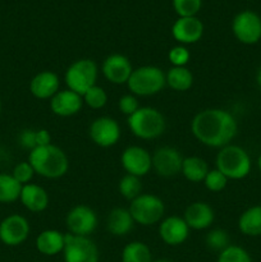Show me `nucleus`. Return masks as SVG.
Wrapping results in <instances>:
<instances>
[{"label":"nucleus","instance_id":"7c9ffc66","mask_svg":"<svg viewBox=\"0 0 261 262\" xmlns=\"http://www.w3.org/2000/svg\"><path fill=\"white\" fill-rule=\"evenodd\" d=\"M217 262H252V258L243 247L229 245L225 250L219 252Z\"/></svg>","mask_w":261,"mask_h":262},{"label":"nucleus","instance_id":"37998d69","mask_svg":"<svg viewBox=\"0 0 261 262\" xmlns=\"http://www.w3.org/2000/svg\"><path fill=\"white\" fill-rule=\"evenodd\" d=\"M0 112H2V101H0Z\"/></svg>","mask_w":261,"mask_h":262},{"label":"nucleus","instance_id":"39448f33","mask_svg":"<svg viewBox=\"0 0 261 262\" xmlns=\"http://www.w3.org/2000/svg\"><path fill=\"white\" fill-rule=\"evenodd\" d=\"M127 86L130 94L135 96H154L163 91L166 86L165 73L155 66L138 67L133 69Z\"/></svg>","mask_w":261,"mask_h":262},{"label":"nucleus","instance_id":"4be33fe9","mask_svg":"<svg viewBox=\"0 0 261 262\" xmlns=\"http://www.w3.org/2000/svg\"><path fill=\"white\" fill-rule=\"evenodd\" d=\"M135 224L129 210L124 207H115L107 215L106 230L115 237H124L133 229Z\"/></svg>","mask_w":261,"mask_h":262},{"label":"nucleus","instance_id":"6e6552de","mask_svg":"<svg viewBox=\"0 0 261 262\" xmlns=\"http://www.w3.org/2000/svg\"><path fill=\"white\" fill-rule=\"evenodd\" d=\"M63 257L64 262H99L100 253L96 243L90 237L67 233Z\"/></svg>","mask_w":261,"mask_h":262},{"label":"nucleus","instance_id":"f257e3e1","mask_svg":"<svg viewBox=\"0 0 261 262\" xmlns=\"http://www.w3.org/2000/svg\"><path fill=\"white\" fill-rule=\"evenodd\" d=\"M192 135L207 147L222 148L230 145L238 133V123L228 110L210 107L201 110L191 122Z\"/></svg>","mask_w":261,"mask_h":262},{"label":"nucleus","instance_id":"2eb2a0df","mask_svg":"<svg viewBox=\"0 0 261 262\" xmlns=\"http://www.w3.org/2000/svg\"><path fill=\"white\" fill-rule=\"evenodd\" d=\"M101 72L113 84H127L133 72L132 63L123 54H112L102 61Z\"/></svg>","mask_w":261,"mask_h":262},{"label":"nucleus","instance_id":"ea45409f","mask_svg":"<svg viewBox=\"0 0 261 262\" xmlns=\"http://www.w3.org/2000/svg\"><path fill=\"white\" fill-rule=\"evenodd\" d=\"M256 83H257L258 89H260L261 91V66L258 67L257 72H256Z\"/></svg>","mask_w":261,"mask_h":262},{"label":"nucleus","instance_id":"412c9836","mask_svg":"<svg viewBox=\"0 0 261 262\" xmlns=\"http://www.w3.org/2000/svg\"><path fill=\"white\" fill-rule=\"evenodd\" d=\"M19 200L23 206L31 212L45 211L50 202L46 189L35 183H28L22 187Z\"/></svg>","mask_w":261,"mask_h":262},{"label":"nucleus","instance_id":"7ed1b4c3","mask_svg":"<svg viewBox=\"0 0 261 262\" xmlns=\"http://www.w3.org/2000/svg\"><path fill=\"white\" fill-rule=\"evenodd\" d=\"M215 163L217 170L232 181L246 178L252 168V161L247 151L241 146L232 143L219 148Z\"/></svg>","mask_w":261,"mask_h":262},{"label":"nucleus","instance_id":"e433bc0d","mask_svg":"<svg viewBox=\"0 0 261 262\" xmlns=\"http://www.w3.org/2000/svg\"><path fill=\"white\" fill-rule=\"evenodd\" d=\"M118 107H119L120 112L123 113L124 115L127 117H130L133 113L137 112L140 109V102H138L137 96L132 94H127V95H123L122 97L119 99L118 101Z\"/></svg>","mask_w":261,"mask_h":262},{"label":"nucleus","instance_id":"5701e85b","mask_svg":"<svg viewBox=\"0 0 261 262\" xmlns=\"http://www.w3.org/2000/svg\"><path fill=\"white\" fill-rule=\"evenodd\" d=\"M66 234L56 229L42 230L36 238V248L41 255L55 256L63 252Z\"/></svg>","mask_w":261,"mask_h":262},{"label":"nucleus","instance_id":"58836bf2","mask_svg":"<svg viewBox=\"0 0 261 262\" xmlns=\"http://www.w3.org/2000/svg\"><path fill=\"white\" fill-rule=\"evenodd\" d=\"M51 143V136L50 132L48 129H37V147L40 146H46V145H50Z\"/></svg>","mask_w":261,"mask_h":262},{"label":"nucleus","instance_id":"cd10ccee","mask_svg":"<svg viewBox=\"0 0 261 262\" xmlns=\"http://www.w3.org/2000/svg\"><path fill=\"white\" fill-rule=\"evenodd\" d=\"M22 184L15 181L12 174H0V202L12 204L20 197Z\"/></svg>","mask_w":261,"mask_h":262},{"label":"nucleus","instance_id":"a878e982","mask_svg":"<svg viewBox=\"0 0 261 262\" xmlns=\"http://www.w3.org/2000/svg\"><path fill=\"white\" fill-rule=\"evenodd\" d=\"M209 170V165L204 159L199 156H188L183 159L181 173L187 181L192 183H200V182H204Z\"/></svg>","mask_w":261,"mask_h":262},{"label":"nucleus","instance_id":"f03ea898","mask_svg":"<svg viewBox=\"0 0 261 262\" xmlns=\"http://www.w3.org/2000/svg\"><path fill=\"white\" fill-rule=\"evenodd\" d=\"M28 163L36 174L46 179H59L68 173L69 159L58 146L46 145L33 148L28 155Z\"/></svg>","mask_w":261,"mask_h":262},{"label":"nucleus","instance_id":"a19ab883","mask_svg":"<svg viewBox=\"0 0 261 262\" xmlns=\"http://www.w3.org/2000/svg\"><path fill=\"white\" fill-rule=\"evenodd\" d=\"M257 166H258V170H260V173H261V154L258 155V158H257Z\"/></svg>","mask_w":261,"mask_h":262},{"label":"nucleus","instance_id":"f3484780","mask_svg":"<svg viewBox=\"0 0 261 262\" xmlns=\"http://www.w3.org/2000/svg\"><path fill=\"white\" fill-rule=\"evenodd\" d=\"M159 235L168 246L183 245L189 235V227L181 216H168L159 224Z\"/></svg>","mask_w":261,"mask_h":262},{"label":"nucleus","instance_id":"79ce46f5","mask_svg":"<svg viewBox=\"0 0 261 262\" xmlns=\"http://www.w3.org/2000/svg\"><path fill=\"white\" fill-rule=\"evenodd\" d=\"M153 262H171L169 260H156V261H153Z\"/></svg>","mask_w":261,"mask_h":262},{"label":"nucleus","instance_id":"ddd939ff","mask_svg":"<svg viewBox=\"0 0 261 262\" xmlns=\"http://www.w3.org/2000/svg\"><path fill=\"white\" fill-rule=\"evenodd\" d=\"M183 156L171 146H163L153 154V169L156 174L164 178L178 176L182 171Z\"/></svg>","mask_w":261,"mask_h":262},{"label":"nucleus","instance_id":"6ab92c4d","mask_svg":"<svg viewBox=\"0 0 261 262\" xmlns=\"http://www.w3.org/2000/svg\"><path fill=\"white\" fill-rule=\"evenodd\" d=\"M183 219L189 227V229L204 230L212 225L215 220V212L214 209L207 202L197 201L187 207Z\"/></svg>","mask_w":261,"mask_h":262},{"label":"nucleus","instance_id":"f8f14e48","mask_svg":"<svg viewBox=\"0 0 261 262\" xmlns=\"http://www.w3.org/2000/svg\"><path fill=\"white\" fill-rule=\"evenodd\" d=\"M120 164L127 174L142 178L153 169V155L141 146H128L122 152Z\"/></svg>","mask_w":261,"mask_h":262},{"label":"nucleus","instance_id":"393cba45","mask_svg":"<svg viewBox=\"0 0 261 262\" xmlns=\"http://www.w3.org/2000/svg\"><path fill=\"white\" fill-rule=\"evenodd\" d=\"M165 81L174 91L184 92L193 84V74L187 67H171L165 73Z\"/></svg>","mask_w":261,"mask_h":262},{"label":"nucleus","instance_id":"c756f323","mask_svg":"<svg viewBox=\"0 0 261 262\" xmlns=\"http://www.w3.org/2000/svg\"><path fill=\"white\" fill-rule=\"evenodd\" d=\"M82 99H83L84 105H87V106L94 110H99L106 105L107 94L102 87L95 84L89 91H86L82 95Z\"/></svg>","mask_w":261,"mask_h":262},{"label":"nucleus","instance_id":"20e7f679","mask_svg":"<svg viewBox=\"0 0 261 262\" xmlns=\"http://www.w3.org/2000/svg\"><path fill=\"white\" fill-rule=\"evenodd\" d=\"M127 122L133 136L146 141L160 137L166 128L165 118L161 112L151 106H141L128 117Z\"/></svg>","mask_w":261,"mask_h":262},{"label":"nucleus","instance_id":"1a4fd4ad","mask_svg":"<svg viewBox=\"0 0 261 262\" xmlns=\"http://www.w3.org/2000/svg\"><path fill=\"white\" fill-rule=\"evenodd\" d=\"M232 32L243 45H255L261 40V17L252 10H242L233 18Z\"/></svg>","mask_w":261,"mask_h":262},{"label":"nucleus","instance_id":"c9c22d12","mask_svg":"<svg viewBox=\"0 0 261 262\" xmlns=\"http://www.w3.org/2000/svg\"><path fill=\"white\" fill-rule=\"evenodd\" d=\"M35 174L36 173L35 170H33L32 165H31L28 161H22V163H18L17 165L14 166L12 176L14 177L15 181L19 182L22 186H25V184L31 183V181H32Z\"/></svg>","mask_w":261,"mask_h":262},{"label":"nucleus","instance_id":"72a5a7b5","mask_svg":"<svg viewBox=\"0 0 261 262\" xmlns=\"http://www.w3.org/2000/svg\"><path fill=\"white\" fill-rule=\"evenodd\" d=\"M202 7V0H173V8L179 17H196Z\"/></svg>","mask_w":261,"mask_h":262},{"label":"nucleus","instance_id":"9d476101","mask_svg":"<svg viewBox=\"0 0 261 262\" xmlns=\"http://www.w3.org/2000/svg\"><path fill=\"white\" fill-rule=\"evenodd\" d=\"M97 215L94 209L87 205H77L72 207L66 216V225L69 233L82 237H90L97 228Z\"/></svg>","mask_w":261,"mask_h":262},{"label":"nucleus","instance_id":"0eeeda50","mask_svg":"<svg viewBox=\"0 0 261 262\" xmlns=\"http://www.w3.org/2000/svg\"><path fill=\"white\" fill-rule=\"evenodd\" d=\"M129 212L136 224L142 227L155 225L163 220L165 205L163 200L153 193H141L137 199L130 201Z\"/></svg>","mask_w":261,"mask_h":262},{"label":"nucleus","instance_id":"aec40b11","mask_svg":"<svg viewBox=\"0 0 261 262\" xmlns=\"http://www.w3.org/2000/svg\"><path fill=\"white\" fill-rule=\"evenodd\" d=\"M60 87L58 74L51 71H42L36 74L30 82V92L38 100H49L54 96Z\"/></svg>","mask_w":261,"mask_h":262},{"label":"nucleus","instance_id":"9b49d317","mask_svg":"<svg viewBox=\"0 0 261 262\" xmlns=\"http://www.w3.org/2000/svg\"><path fill=\"white\" fill-rule=\"evenodd\" d=\"M120 125L114 118L99 117L92 120L89 128V136L95 145L100 147H112L120 140Z\"/></svg>","mask_w":261,"mask_h":262},{"label":"nucleus","instance_id":"a211bd4d","mask_svg":"<svg viewBox=\"0 0 261 262\" xmlns=\"http://www.w3.org/2000/svg\"><path fill=\"white\" fill-rule=\"evenodd\" d=\"M82 106H83V99L81 95L68 89L58 91L50 99L51 112L61 118L73 117V115L78 114Z\"/></svg>","mask_w":261,"mask_h":262},{"label":"nucleus","instance_id":"2f4dec72","mask_svg":"<svg viewBox=\"0 0 261 262\" xmlns=\"http://www.w3.org/2000/svg\"><path fill=\"white\" fill-rule=\"evenodd\" d=\"M206 245L210 250L222 252L229 246V235L225 230L219 229V228L211 229L206 235Z\"/></svg>","mask_w":261,"mask_h":262},{"label":"nucleus","instance_id":"f704fd0d","mask_svg":"<svg viewBox=\"0 0 261 262\" xmlns=\"http://www.w3.org/2000/svg\"><path fill=\"white\" fill-rule=\"evenodd\" d=\"M168 59L173 67H186L191 59V53L184 45L174 46L169 50Z\"/></svg>","mask_w":261,"mask_h":262},{"label":"nucleus","instance_id":"423d86ee","mask_svg":"<svg viewBox=\"0 0 261 262\" xmlns=\"http://www.w3.org/2000/svg\"><path fill=\"white\" fill-rule=\"evenodd\" d=\"M99 68L92 59H78L67 68L64 73V82L71 91L83 95L92 86L96 84Z\"/></svg>","mask_w":261,"mask_h":262},{"label":"nucleus","instance_id":"4c0bfd02","mask_svg":"<svg viewBox=\"0 0 261 262\" xmlns=\"http://www.w3.org/2000/svg\"><path fill=\"white\" fill-rule=\"evenodd\" d=\"M18 142L23 148L32 151L37 147V129H23L18 136Z\"/></svg>","mask_w":261,"mask_h":262},{"label":"nucleus","instance_id":"c85d7f7f","mask_svg":"<svg viewBox=\"0 0 261 262\" xmlns=\"http://www.w3.org/2000/svg\"><path fill=\"white\" fill-rule=\"evenodd\" d=\"M118 189H119L120 196H123L128 201H133L142 193V182L140 177L125 174L119 181Z\"/></svg>","mask_w":261,"mask_h":262},{"label":"nucleus","instance_id":"bb28decb","mask_svg":"<svg viewBox=\"0 0 261 262\" xmlns=\"http://www.w3.org/2000/svg\"><path fill=\"white\" fill-rule=\"evenodd\" d=\"M122 262H153V253L146 243L133 241L123 248Z\"/></svg>","mask_w":261,"mask_h":262},{"label":"nucleus","instance_id":"b1692460","mask_svg":"<svg viewBox=\"0 0 261 262\" xmlns=\"http://www.w3.org/2000/svg\"><path fill=\"white\" fill-rule=\"evenodd\" d=\"M238 229L247 237H261V205L248 207L240 215Z\"/></svg>","mask_w":261,"mask_h":262},{"label":"nucleus","instance_id":"4468645a","mask_svg":"<svg viewBox=\"0 0 261 262\" xmlns=\"http://www.w3.org/2000/svg\"><path fill=\"white\" fill-rule=\"evenodd\" d=\"M30 223L22 215H9L0 223V241L9 247L22 245L30 235Z\"/></svg>","mask_w":261,"mask_h":262},{"label":"nucleus","instance_id":"473e14b6","mask_svg":"<svg viewBox=\"0 0 261 262\" xmlns=\"http://www.w3.org/2000/svg\"><path fill=\"white\" fill-rule=\"evenodd\" d=\"M228 181H229V179L215 168V169H210L209 173L206 174V177H205L204 179V184L210 192L217 193V192H222L223 189H225V187H227L228 184Z\"/></svg>","mask_w":261,"mask_h":262},{"label":"nucleus","instance_id":"dca6fc26","mask_svg":"<svg viewBox=\"0 0 261 262\" xmlns=\"http://www.w3.org/2000/svg\"><path fill=\"white\" fill-rule=\"evenodd\" d=\"M171 35L181 45L196 43L204 35V23L197 17H179L171 27Z\"/></svg>","mask_w":261,"mask_h":262}]
</instances>
